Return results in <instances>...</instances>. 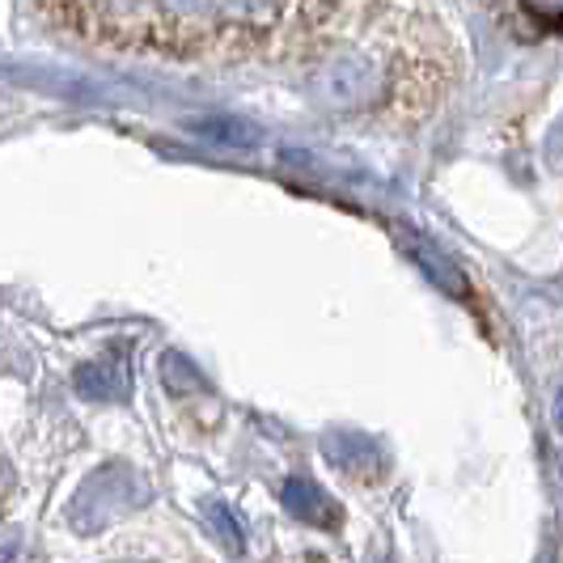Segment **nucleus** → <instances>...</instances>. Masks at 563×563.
<instances>
[{
  "instance_id": "obj_5",
  "label": "nucleus",
  "mask_w": 563,
  "mask_h": 563,
  "mask_svg": "<svg viewBox=\"0 0 563 563\" xmlns=\"http://www.w3.org/2000/svg\"><path fill=\"white\" fill-rule=\"evenodd\" d=\"M280 500H284V508H288L297 521H306V526H335V517H339L335 512L339 505L310 479V475H297V479L284 483Z\"/></svg>"
},
{
  "instance_id": "obj_1",
  "label": "nucleus",
  "mask_w": 563,
  "mask_h": 563,
  "mask_svg": "<svg viewBox=\"0 0 563 563\" xmlns=\"http://www.w3.org/2000/svg\"><path fill=\"white\" fill-rule=\"evenodd\" d=\"M288 18L276 4H93V9H56V22H81L98 43L119 47H162V52H199L208 38L225 34H263Z\"/></svg>"
},
{
  "instance_id": "obj_2",
  "label": "nucleus",
  "mask_w": 563,
  "mask_h": 563,
  "mask_svg": "<svg viewBox=\"0 0 563 563\" xmlns=\"http://www.w3.org/2000/svg\"><path fill=\"white\" fill-rule=\"evenodd\" d=\"M313 93L327 102V107H361L377 98V73L368 68L356 52H339L331 56V64L313 77Z\"/></svg>"
},
{
  "instance_id": "obj_7",
  "label": "nucleus",
  "mask_w": 563,
  "mask_h": 563,
  "mask_svg": "<svg viewBox=\"0 0 563 563\" xmlns=\"http://www.w3.org/2000/svg\"><path fill=\"white\" fill-rule=\"evenodd\" d=\"M402 242H407L411 258H420V267L428 272V280H437L445 292H453V297H462V292H466V284H462V276H457V267H453L450 258L437 251V246H423L416 233H402Z\"/></svg>"
},
{
  "instance_id": "obj_9",
  "label": "nucleus",
  "mask_w": 563,
  "mask_h": 563,
  "mask_svg": "<svg viewBox=\"0 0 563 563\" xmlns=\"http://www.w3.org/2000/svg\"><path fill=\"white\" fill-rule=\"evenodd\" d=\"M203 517H208V526L217 530V538L225 542L229 551L242 555V547H246V521L229 505H221V500H208V505H203Z\"/></svg>"
},
{
  "instance_id": "obj_8",
  "label": "nucleus",
  "mask_w": 563,
  "mask_h": 563,
  "mask_svg": "<svg viewBox=\"0 0 563 563\" xmlns=\"http://www.w3.org/2000/svg\"><path fill=\"white\" fill-rule=\"evenodd\" d=\"M191 132H196L199 141L238 144V148L254 144V136H258L251 123H242V119H225V114H217V119H199V123H191Z\"/></svg>"
},
{
  "instance_id": "obj_6",
  "label": "nucleus",
  "mask_w": 563,
  "mask_h": 563,
  "mask_svg": "<svg viewBox=\"0 0 563 563\" xmlns=\"http://www.w3.org/2000/svg\"><path fill=\"white\" fill-rule=\"evenodd\" d=\"M89 496H93V508H102L98 512V526H102L111 512L128 508L132 500H144V487L132 479V471H102L81 487V500H89Z\"/></svg>"
},
{
  "instance_id": "obj_4",
  "label": "nucleus",
  "mask_w": 563,
  "mask_h": 563,
  "mask_svg": "<svg viewBox=\"0 0 563 563\" xmlns=\"http://www.w3.org/2000/svg\"><path fill=\"white\" fill-rule=\"evenodd\" d=\"M327 462L343 471V475H352V479H373L377 471H382V453L377 445L368 441V437H356V432H335V437H327Z\"/></svg>"
},
{
  "instance_id": "obj_3",
  "label": "nucleus",
  "mask_w": 563,
  "mask_h": 563,
  "mask_svg": "<svg viewBox=\"0 0 563 563\" xmlns=\"http://www.w3.org/2000/svg\"><path fill=\"white\" fill-rule=\"evenodd\" d=\"M77 395L93 402H119L132 395V361L128 356H102L77 368Z\"/></svg>"
},
{
  "instance_id": "obj_10",
  "label": "nucleus",
  "mask_w": 563,
  "mask_h": 563,
  "mask_svg": "<svg viewBox=\"0 0 563 563\" xmlns=\"http://www.w3.org/2000/svg\"><path fill=\"white\" fill-rule=\"evenodd\" d=\"M162 377H166L169 390H203L199 368L191 365L187 356H178V352H166V356H162Z\"/></svg>"
}]
</instances>
